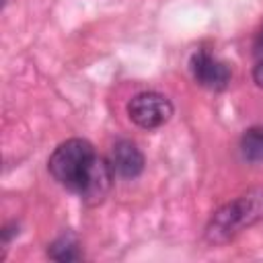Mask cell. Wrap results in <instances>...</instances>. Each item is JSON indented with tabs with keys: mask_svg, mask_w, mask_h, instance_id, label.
Here are the masks:
<instances>
[{
	"mask_svg": "<svg viewBox=\"0 0 263 263\" xmlns=\"http://www.w3.org/2000/svg\"><path fill=\"white\" fill-rule=\"evenodd\" d=\"M127 115L138 127L156 129L173 117V103L168 101V97L154 90L138 92L127 103Z\"/></svg>",
	"mask_w": 263,
	"mask_h": 263,
	"instance_id": "cell-3",
	"label": "cell"
},
{
	"mask_svg": "<svg viewBox=\"0 0 263 263\" xmlns=\"http://www.w3.org/2000/svg\"><path fill=\"white\" fill-rule=\"evenodd\" d=\"M253 53H255L259 60H263V29H261V33L255 37V43H253Z\"/></svg>",
	"mask_w": 263,
	"mask_h": 263,
	"instance_id": "cell-10",
	"label": "cell"
},
{
	"mask_svg": "<svg viewBox=\"0 0 263 263\" xmlns=\"http://www.w3.org/2000/svg\"><path fill=\"white\" fill-rule=\"evenodd\" d=\"M95 150H92V144L84 138H70L66 142H62L53 154L49 156L47 160V168L51 173V177L64 185L66 189L78 193L84 179H86V173H88V166L95 158Z\"/></svg>",
	"mask_w": 263,
	"mask_h": 263,
	"instance_id": "cell-2",
	"label": "cell"
},
{
	"mask_svg": "<svg viewBox=\"0 0 263 263\" xmlns=\"http://www.w3.org/2000/svg\"><path fill=\"white\" fill-rule=\"evenodd\" d=\"M111 168L123 179H136L144 171V154L132 140H119L111 150Z\"/></svg>",
	"mask_w": 263,
	"mask_h": 263,
	"instance_id": "cell-6",
	"label": "cell"
},
{
	"mask_svg": "<svg viewBox=\"0 0 263 263\" xmlns=\"http://www.w3.org/2000/svg\"><path fill=\"white\" fill-rule=\"evenodd\" d=\"M263 220V189H249L234 201L214 212L205 226V240L212 245H224L232 240L240 230Z\"/></svg>",
	"mask_w": 263,
	"mask_h": 263,
	"instance_id": "cell-1",
	"label": "cell"
},
{
	"mask_svg": "<svg viewBox=\"0 0 263 263\" xmlns=\"http://www.w3.org/2000/svg\"><path fill=\"white\" fill-rule=\"evenodd\" d=\"M240 150L249 162H261L263 160V127L247 129L240 140Z\"/></svg>",
	"mask_w": 263,
	"mask_h": 263,
	"instance_id": "cell-8",
	"label": "cell"
},
{
	"mask_svg": "<svg viewBox=\"0 0 263 263\" xmlns=\"http://www.w3.org/2000/svg\"><path fill=\"white\" fill-rule=\"evenodd\" d=\"M113 175L115 173L111 168V162H107L101 156H95L90 166H88L86 179H84V183H82V187L78 191L82 201L86 205H99L107 197V193H109V189L113 185Z\"/></svg>",
	"mask_w": 263,
	"mask_h": 263,
	"instance_id": "cell-5",
	"label": "cell"
},
{
	"mask_svg": "<svg viewBox=\"0 0 263 263\" xmlns=\"http://www.w3.org/2000/svg\"><path fill=\"white\" fill-rule=\"evenodd\" d=\"M191 74L195 78V82L203 88L210 90H224L230 84L232 72L230 68L216 60L214 55H210L208 51H197L191 58Z\"/></svg>",
	"mask_w": 263,
	"mask_h": 263,
	"instance_id": "cell-4",
	"label": "cell"
},
{
	"mask_svg": "<svg viewBox=\"0 0 263 263\" xmlns=\"http://www.w3.org/2000/svg\"><path fill=\"white\" fill-rule=\"evenodd\" d=\"M47 255L55 261L62 263H70V261H78L82 257L80 249H78V240L74 234H62L58 236L49 247H47Z\"/></svg>",
	"mask_w": 263,
	"mask_h": 263,
	"instance_id": "cell-7",
	"label": "cell"
},
{
	"mask_svg": "<svg viewBox=\"0 0 263 263\" xmlns=\"http://www.w3.org/2000/svg\"><path fill=\"white\" fill-rule=\"evenodd\" d=\"M253 80L259 88H263V60H259V64L253 68Z\"/></svg>",
	"mask_w": 263,
	"mask_h": 263,
	"instance_id": "cell-9",
	"label": "cell"
}]
</instances>
